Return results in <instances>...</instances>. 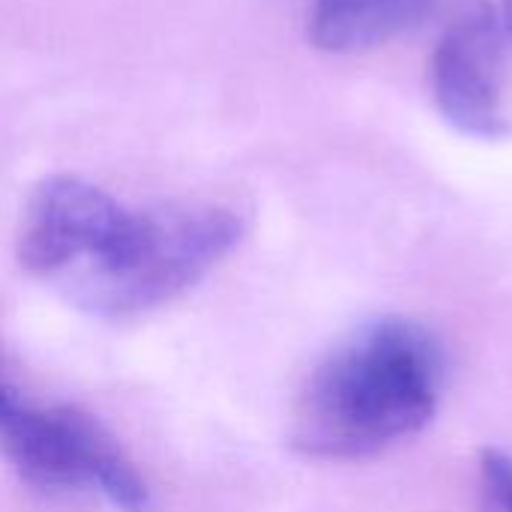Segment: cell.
<instances>
[{"instance_id": "7", "label": "cell", "mask_w": 512, "mask_h": 512, "mask_svg": "<svg viewBox=\"0 0 512 512\" xmlns=\"http://www.w3.org/2000/svg\"><path fill=\"white\" fill-rule=\"evenodd\" d=\"M480 512H512V459L501 450H483Z\"/></svg>"}, {"instance_id": "3", "label": "cell", "mask_w": 512, "mask_h": 512, "mask_svg": "<svg viewBox=\"0 0 512 512\" xmlns=\"http://www.w3.org/2000/svg\"><path fill=\"white\" fill-rule=\"evenodd\" d=\"M0 450L39 489H90L126 512H144L150 504L141 474L96 417L72 405L30 402L3 375Z\"/></svg>"}, {"instance_id": "4", "label": "cell", "mask_w": 512, "mask_h": 512, "mask_svg": "<svg viewBox=\"0 0 512 512\" xmlns=\"http://www.w3.org/2000/svg\"><path fill=\"white\" fill-rule=\"evenodd\" d=\"M441 114L465 135L498 138L504 117V27L489 0H459L432 60Z\"/></svg>"}, {"instance_id": "5", "label": "cell", "mask_w": 512, "mask_h": 512, "mask_svg": "<svg viewBox=\"0 0 512 512\" xmlns=\"http://www.w3.org/2000/svg\"><path fill=\"white\" fill-rule=\"evenodd\" d=\"M126 207L105 189L57 174L36 186L18 231V264L57 285L81 270L117 231Z\"/></svg>"}, {"instance_id": "8", "label": "cell", "mask_w": 512, "mask_h": 512, "mask_svg": "<svg viewBox=\"0 0 512 512\" xmlns=\"http://www.w3.org/2000/svg\"><path fill=\"white\" fill-rule=\"evenodd\" d=\"M504 27H507V36L512 39V0H504Z\"/></svg>"}, {"instance_id": "1", "label": "cell", "mask_w": 512, "mask_h": 512, "mask_svg": "<svg viewBox=\"0 0 512 512\" xmlns=\"http://www.w3.org/2000/svg\"><path fill=\"white\" fill-rule=\"evenodd\" d=\"M441 351L411 321H375L336 345L306 381L294 444L318 459H366L417 432L438 411Z\"/></svg>"}, {"instance_id": "6", "label": "cell", "mask_w": 512, "mask_h": 512, "mask_svg": "<svg viewBox=\"0 0 512 512\" xmlns=\"http://www.w3.org/2000/svg\"><path fill=\"white\" fill-rule=\"evenodd\" d=\"M438 0H315L309 36L321 51L351 54L423 24Z\"/></svg>"}, {"instance_id": "2", "label": "cell", "mask_w": 512, "mask_h": 512, "mask_svg": "<svg viewBox=\"0 0 512 512\" xmlns=\"http://www.w3.org/2000/svg\"><path fill=\"white\" fill-rule=\"evenodd\" d=\"M240 237L243 222L216 204L126 210L111 240L60 288L96 315H138L189 291Z\"/></svg>"}]
</instances>
